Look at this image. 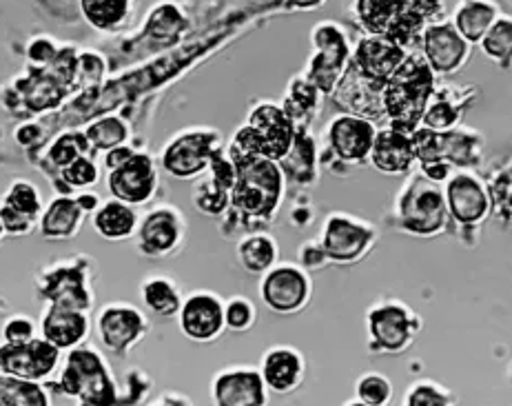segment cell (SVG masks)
I'll list each match as a JSON object with an SVG mask.
<instances>
[{
  "instance_id": "cell-1",
  "label": "cell",
  "mask_w": 512,
  "mask_h": 406,
  "mask_svg": "<svg viewBox=\"0 0 512 406\" xmlns=\"http://www.w3.org/2000/svg\"><path fill=\"white\" fill-rule=\"evenodd\" d=\"M433 78V69L428 67L419 52L406 54L402 65L386 78L382 87V105L388 118H391L393 129L411 134L417 127L428 107L430 96H433Z\"/></svg>"
},
{
  "instance_id": "cell-2",
  "label": "cell",
  "mask_w": 512,
  "mask_h": 406,
  "mask_svg": "<svg viewBox=\"0 0 512 406\" xmlns=\"http://www.w3.org/2000/svg\"><path fill=\"white\" fill-rule=\"evenodd\" d=\"M282 176L275 162L262 156H235L233 202L249 216H269L278 205Z\"/></svg>"
},
{
  "instance_id": "cell-3",
  "label": "cell",
  "mask_w": 512,
  "mask_h": 406,
  "mask_svg": "<svg viewBox=\"0 0 512 406\" xmlns=\"http://www.w3.org/2000/svg\"><path fill=\"white\" fill-rule=\"evenodd\" d=\"M293 145V120L278 105H260L233 140V156L280 160Z\"/></svg>"
},
{
  "instance_id": "cell-4",
  "label": "cell",
  "mask_w": 512,
  "mask_h": 406,
  "mask_svg": "<svg viewBox=\"0 0 512 406\" xmlns=\"http://www.w3.org/2000/svg\"><path fill=\"white\" fill-rule=\"evenodd\" d=\"M60 389L85 404L116 402L114 384L109 380L105 362L96 351L76 349L69 353L67 367L60 375Z\"/></svg>"
},
{
  "instance_id": "cell-5",
  "label": "cell",
  "mask_w": 512,
  "mask_h": 406,
  "mask_svg": "<svg viewBox=\"0 0 512 406\" xmlns=\"http://www.w3.org/2000/svg\"><path fill=\"white\" fill-rule=\"evenodd\" d=\"M313 45L315 56L311 58L306 78L320 94H333L351 56L346 36L337 25L324 23L313 29Z\"/></svg>"
},
{
  "instance_id": "cell-6",
  "label": "cell",
  "mask_w": 512,
  "mask_h": 406,
  "mask_svg": "<svg viewBox=\"0 0 512 406\" xmlns=\"http://www.w3.org/2000/svg\"><path fill=\"white\" fill-rule=\"evenodd\" d=\"M60 349L47 340H29L25 344L0 347V373L14 375L20 380H43L58 367Z\"/></svg>"
},
{
  "instance_id": "cell-7",
  "label": "cell",
  "mask_w": 512,
  "mask_h": 406,
  "mask_svg": "<svg viewBox=\"0 0 512 406\" xmlns=\"http://www.w3.org/2000/svg\"><path fill=\"white\" fill-rule=\"evenodd\" d=\"M422 56L433 74H455L470 56V43L457 34L453 23H430L422 32Z\"/></svg>"
},
{
  "instance_id": "cell-8",
  "label": "cell",
  "mask_w": 512,
  "mask_h": 406,
  "mask_svg": "<svg viewBox=\"0 0 512 406\" xmlns=\"http://www.w3.org/2000/svg\"><path fill=\"white\" fill-rule=\"evenodd\" d=\"M404 227L415 233H435L446 222V202L442 191L428 180L417 178L402 200Z\"/></svg>"
},
{
  "instance_id": "cell-9",
  "label": "cell",
  "mask_w": 512,
  "mask_h": 406,
  "mask_svg": "<svg viewBox=\"0 0 512 406\" xmlns=\"http://www.w3.org/2000/svg\"><path fill=\"white\" fill-rule=\"evenodd\" d=\"M156 189V169L149 156L131 154L122 165L111 169L109 191L125 205H142Z\"/></svg>"
},
{
  "instance_id": "cell-10",
  "label": "cell",
  "mask_w": 512,
  "mask_h": 406,
  "mask_svg": "<svg viewBox=\"0 0 512 406\" xmlns=\"http://www.w3.org/2000/svg\"><path fill=\"white\" fill-rule=\"evenodd\" d=\"M215 142H218V136L207 134V131L184 134L167 147L165 156H162V165L176 178L196 176L209 167Z\"/></svg>"
},
{
  "instance_id": "cell-11",
  "label": "cell",
  "mask_w": 512,
  "mask_h": 406,
  "mask_svg": "<svg viewBox=\"0 0 512 406\" xmlns=\"http://www.w3.org/2000/svg\"><path fill=\"white\" fill-rule=\"evenodd\" d=\"M404 58L406 49L393 43L391 38L368 34L355 47L353 65L362 76L377 80V83H386V78L402 65Z\"/></svg>"
},
{
  "instance_id": "cell-12",
  "label": "cell",
  "mask_w": 512,
  "mask_h": 406,
  "mask_svg": "<svg viewBox=\"0 0 512 406\" xmlns=\"http://www.w3.org/2000/svg\"><path fill=\"white\" fill-rule=\"evenodd\" d=\"M180 327L184 336L196 342H209L220 336L224 327V307L209 293H196L180 309Z\"/></svg>"
},
{
  "instance_id": "cell-13",
  "label": "cell",
  "mask_w": 512,
  "mask_h": 406,
  "mask_svg": "<svg viewBox=\"0 0 512 406\" xmlns=\"http://www.w3.org/2000/svg\"><path fill=\"white\" fill-rule=\"evenodd\" d=\"M382 87L384 83H377V80H371L362 76L357 67L351 63L348 69H344V74L337 83V103H342L348 111H353L360 118L366 116H382L384 105H382Z\"/></svg>"
},
{
  "instance_id": "cell-14",
  "label": "cell",
  "mask_w": 512,
  "mask_h": 406,
  "mask_svg": "<svg viewBox=\"0 0 512 406\" xmlns=\"http://www.w3.org/2000/svg\"><path fill=\"white\" fill-rule=\"evenodd\" d=\"M309 296V280L295 267L273 269L262 282V298L280 313L298 311Z\"/></svg>"
},
{
  "instance_id": "cell-15",
  "label": "cell",
  "mask_w": 512,
  "mask_h": 406,
  "mask_svg": "<svg viewBox=\"0 0 512 406\" xmlns=\"http://www.w3.org/2000/svg\"><path fill=\"white\" fill-rule=\"evenodd\" d=\"M213 400L220 406H258L266 402L260 373L235 369L222 373L213 384Z\"/></svg>"
},
{
  "instance_id": "cell-16",
  "label": "cell",
  "mask_w": 512,
  "mask_h": 406,
  "mask_svg": "<svg viewBox=\"0 0 512 406\" xmlns=\"http://www.w3.org/2000/svg\"><path fill=\"white\" fill-rule=\"evenodd\" d=\"M40 213V196L34 185L18 180L0 205V222L7 233H29Z\"/></svg>"
},
{
  "instance_id": "cell-17",
  "label": "cell",
  "mask_w": 512,
  "mask_h": 406,
  "mask_svg": "<svg viewBox=\"0 0 512 406\" xmlns=\"http://www.w3.org/2000/svg\"><path fill=\"white\" fill-rule=\"evenodd\" d=\"M331 145L344 160H364L371 154L375 127L360 116H340L331 123Z\"/></svg>"
},
{
  "instance_id": "cell-18",
  "label": "cell",
  "mask_w": 512,
  "mask_h": 406,
  "mask_svg": "<svg viewBox=\"0 0 512 406\" xmlns=\"http://www.w3.org/2000/svg\"><path fill=\"white\" fill-rule=\"evenodd\" d=\"M371 238V229L357 225V222L348 218L335 216L329 220V225H326L324 253L337 262L355 260L366 249Z\"/></svg>"
},
{
  "instance_id": "cell-19",
  "label": "cell",
  "mask_w": 512,
  "mask_h": 406,
  "mask_svg": "<svg viewBox=\"0 0 512 406\" xmlns=\"http://www.w3.org/2000/svg\"><path fill=\"white\" fill-rule=\"evenodd\" d=\"M448 209L453 216L464 222V225H473L488 213V194L481 187V182L470 176H457L448 182L446 189Z\"/></svg>"
},
{
  "instance_id": "cell-20",
  "label": "cell",
  "mask_w": 512,
  "mask_h": 406,
  "mask_svg": "<svg viewBox=\"0 0 512 406\" xmlns=\"http://www.w3.org/2000/svg\"><path fill=\"white\" fill-rule=\"evenodd\" d=\"M98 331L111 351H125L145 331V318L131 307H109L102 311Z\"/></svg>"
},
{
  "instance_id": "cell-21",
  "label": "cell",
  "mask_w": 512,
  "mask_h": 406,
  "mask_svg": "<svg viewBox=\"0 0 512 406\" xmlns=\"http://www.w3.org/2000/svg\"><path fill=\"white\" fill-rule=\"evenodd\" d=\"M371 158L375 167H380L386 174H402L415 160V149L411 134L397 129H386L375 134Z\"/></svg>"
},
{
  "instance_id": "cell-22",
  "label": "cell",
  "mask_w": 512,
  "mask_h": 406,
  "mask_svg": "<svg viewBox=\"0 0 512 406\" xmlns=\"http://www.w3.org/2000/svg\"><path fill=\"white\" fill-rule=\"evenodd\" d=\"M371 333L386 351H399L411 342V316L399 304H386L371 313Z\"/></svg>"
},
{
  "instance_id": "cell-23",
  "label": "cell",
  "mask_w": 512,
  "mask_h": 406,
  "mask_svg": "<svg viewBox=\"0 0 512 406\" xmlns=\"http://www.w3.org/2000/svg\"><path fill=\"white\" fill-rule=\"evenodd\" d=\"M87 336V318L83 311L67 309L51 304V309L43 318V338L58 349L76 347Z\"/></svg>"
},
{
  "instance_id": "cell-24",
  "label": "cell",
  "mask_w": 512,
  "mask_h": 406,
  "mask_svg": "<svg viewBox=\"0 0 512 406\" xmlns=\"http://www.w3.org/2000/svg\"><path fill=\"white\" fill-rule=\"evenodd\" d=\"M180 220L171 209L151 211L140 227V245L149 256L169 253L180 242Z\"/></svg>"
},
{
  "instance_id": "cell-25",
  "label": "cell",
  "mask_w": 512,
  "mask_h": 406,
  "mask_svg": "<svg viewBox=\"0 0 512 406\" xmlns=\"http://www.w3.org/2000/svg\"><path fill=\"white\" fill-rule=\"evenodd\" d=\"M302 371L304 367L300 355L291 349H273L264 355L262 380L269 384L273 391L286 393L298 387Z\"/></svg>"
},
{
  "instance_id": "cell-26",
  "label": "cell",
  "mask_w": 512,
  "mask_h": 406,
  "mask_svg": "<svg viewBox=\"0 0 512 406\" xmlns=\"http://www.w3.org/2000/svg\"><path fill=\"white\" fill-rule=\"evenodd\" d=\"M499 18V9L490 0H464L457 7L453 27L466 43H479L481 36L488 32V27Z\"/></svg>"
},
{
  "instance_id": "cell-27",
  "label": "cell",
  "mask_w": 512,
  "mask_h": 406,
  "mask_svg": "<svg viewBox=\"0 0 512 406\" xmlns=\"http://www.w3.org/2000/svg\"><path fill=\"white\" fill-rule=\"evenodd\" d=\"M189 29V20L173 3L153 7L147 16L145 36L156 45H176L182 34Z\"/></svg>"
},
{
  "instance_id": "cell-28",
  "label": "cell",
  "mask_w": 512,
  "mask_h": 406,
  "mask_svg": "<svg viewBox=\"0 0 512 406\" xmlns=\"http://www.w3.org/2000/svg\"><path fill=\"white\" fill-rule=\"evenodd\" d=\"M85 213L87 211L80 207L78 198L76 200L56 198L45 211L43 222H40V231H43L45 238H51V240L71 238L76 236Z\"/></svg>"
},
{
  "instance_id": "cell-29",
  "label": "cell",
  "mask_w": 512,
  "mask_h": 406,
  "mask_svg": "<svg viewBox=\"0 0 512 406\" xmlns=\"http://www.w3.org/2000/svg\"><path fill=\"white\" fill-rule=\"evenodd\" d=\"M47 296L58 307L85 311L89 307V293L85 291L83 278L74 269H63L47 280Z\"/></svg>"
},
{
  "instance_id": "cell-30",
  "label": "cell",
  "mask_w": 512,
  "mask_h": 406,
  "mask_svg": "<svg viewBox=\"0 0 512 406\" xmlns=\"http://www.w3.org/2000/svg\"><path fill=\"white\" fill-rule=\"evenodd\" d=\"M80 12L91 27L114 32L129 18L131 0H80Z\"/></svg>"
},
{
  "instance_id": "cell-31",
  "label": "cell",
  "mask_w": 512,
  "mask_h": 406,
  "mask_svg": "<svg viewBox=\"0 0 512 406\" xmlns=\"http://www.w3.org/2000/svg\"><path fill=\"white\" fill-rule=\"evenodd\" d=\"M94 227L102 238L107 240H122L129 238L133 229H136V213L125 202H107L100 207L94 218Z\"/></svg>"
},
{
  "instance_id": "cell-32",
  "label": "cell",
  "mask_w": 512,
  "mask_h": 406,
  "mask_svg": "<svg viewBox=\"0 0 512 406\" xmlns=\"http://www.w3.org/2000/svg\"><path fill=\"white\" fill-rule=\"evenodd\" d=\"M402 0H357L355 14L371 36H386L399 14Z\"/></svg>"
},
{
  "instance_id": "cell-33",
  "label": "cell",
  "mask_w": 512,
  "mask_h": 406,
  "mask_svg": "<svg viewBox=\"0 0 512 406\" xmlns=\"http://www.w3.org/2000/svg\"><path fill=\"white\" fill-rule=\"evenodd\" d=\"M49 404L45 391L36 382L20 380L0 373V406H45Z\"/></svg>"
},
{
  "instance_id": "cell-34",
  "label": "cell",
  "mask_w": 512,
  "mask_h": 406,
  "mask_svg": "<svg viewBox=\"0 0 512 406\" xmlns=\"http://www.w3.org/2000/svg\"><path fill=\"white\" fill-rule=\"evenodd\" d=\"M142 300H145L149 311L162 318L173 316V313H178L182 307L178 289L165 278L149 280L145 287H142Z\"/></svg>"
},
{
  "instance_id": "cell-35",
  "label": "cell",
  "mask_w": 512,
  "mask_h": 406,
  "mask_svg": "<svg viewBox=\"0 0 512 406\" xmlns=\"http://www.w3.org/2000/svg\"><path fill=\"white\" fill-rule=\"evenodd\" d=\"M481 49L488 58L497 60V63H504L508 67L510 54H512V23L510 18H497L493 25L488 27V32L481 36Z\"/></svg>"
},
{
  "instance_id": "cell-36",
  "label": "cell",
  "mask_w": 512,
  "mask_h": 406,
  "mask_svg": "<svg viewBox=\"0 0 512 406\" xmlns=\"http://www.w3.org/2000/svg\"><path fill=\"white\" fill-rule=\"evenodd\" d=\"M89 145H94L96 149H114L120 147L122 142L127 140V127L120 118L107 116L98 120V123L91 125L85 134Z\"/></svg>"
},
{
  "instance_id": "cell-37",
  "label": "cell",
  "mask_w": 512,
  "mask_h": 406,
  "mask_svg": "<svg viewBox=\"0 0 512 406\" xmlns=\"http://www.w3.org/2000/svg\"><path fill=\"white\" fill-rule=\"evenodd\" d=\"M240 260H242V265L247 267V271H253V273L266 271L275 260L273 242L269 238H262V236L247 238L240 245Z\"/></svg>"
},
{
  "instance_id": "cell-38",
  "label": "cell",
  "mask_w": 512,
  "mask_h": 406,
  "mask_svg": "<svg viewBox=\"0 0 512 406\" xmlns=\"http://www.w3.org/2000/svg\"><path fill=\"white\" fill-rule=\"evenodd\" d=\"M317 98H320V91H317L309 78H295L289 89V96L284 100V114L291 120H295L302 114H309L311 109H315Z\"/></svg>"
},
{
  "instance_id": "cell-39",
  "label": "cell",
  "mask_w": 512,
  "mask_h": 406,
  "mask_svg": "<svg viewBox=\"0 0 512 406\" xmlns=\"http://www.w3.org/2000/svg\"><path fill=\"white\" fill-rule=\"evenodd\" d=\"M229 189L231 185H227V182L220 178H211L209 182H202L196 194V207L204 213H209V216H215V213H220L224 211V207H227Z\"/></svg>"
},
{
  "instance_id": "cell-40",
  "label": "cell",
  "mask_w": 512,
  "mask_h": 406,
  "mask_svg": "<svg viewBox=\"0 0 512 406\" xmlns=\"http://www.w3.org/2000/svg\"><path fill=\"white\" fill-rule=\"evenodd\" d=\"M85 145L89 142L78 136V134H65L56 140V145L51 147V160H54V165L58 167H65L69 162H74L76 158H80V154L85 151Z\"/></svg>"
},
{
  "instance_id": "cell-41",
  "label": "cell",
  "mask_w": 512,
  "mask_h": 406,
  "mask_svg": "<svg viewBox=\"0 0 512 406\" xmlns=\"http://www.w3.org/2000/svg\"><path fill=\"white\" fill-rule=\"evenodd\" d=\"M422 120L426 123V129L446 131L457 123V109L448 100H437V103L426 107Z\"/></svg>"
},
{
  "instance_id": "cell-42",
  "label": "cell",
  "mask_w": 512,
  "mask_h": 406,
  "mask_svg": "<svg viewBox=\"0 0 512 406\" xmlns=\"http://www.w3.org/2000/svg\"><path fill=\"white\" fill-rule=\"evenodd\" d=\"M63 178L69 182L71 187H87V185H94V182H96L98 169H96L94 162L80 156L74 162H69V165L63 167Z\"/></svg>"
},
{
  "instance_id": "cell-43",
  "label": "cell",
  "mask_w": 512,
  "mask_h": 406,
  "mask_svg": "<svg viewBox=\"0 0 512 406\" xmlns=\"http://www.w3.org/2000/svg\"><path fill=\"white\" fill-rule=\"evenodd\" d=\"M357 393H360L362 402L366 404H384L391 398V384H388L382 375H366V378L357 384Z\"/></svg>"
},
{
  "instance_id": "cell-44",
  "label": "cell",
  "mask_w": 512,
  "mask_h": 406,
  "mask_svg": "<svg viewBox=\"0 0 512 406\" xmlns=\"http://www.w3.org/2000/svg\"><path fill=\"white\" fill-rule=\"evenodd\" d=\"M224 324H229L233 331H244L253 324V307L242 298H235L224 309Z\"/></svg>"
},
{
  "instance_id": "cell-45",
  "label": "cell",
  "mask_w": 512,
  "mask_h": 406,
  "mask_svg": "<svg viewBox=\"0 0 512 406\" xmlns=\"http://www.w3.org/2000/svg\"><path fill=\"white\" fill-rule=\"evenodd\" d=\"M3 338L7 344H25L36 338L34 322L25 316H16L3 327Z\"/></svg>"
},
{
  "instance_id": "cell-46",
  "label": "cell",
  "mask_w": 512,
  "mask_h": 406,
  "mask_svg": "<svg viewBox=\"0 0 512 406\" xmlns=\"http://www.w3.org/2000/svg\"><path fill=\"white\" fill-rule=\"evenodd\" d=\"M406 404L413 406H426V404H448L446 393L435 389L433 384H419L411 393H408Z\"/></svg>"
},
{
  "instance_id": "cell-47",
  "label": "cell",
  "mask_w": 512,
  "mask_h": 406,
  "mask_svg": "<svg viewBox=\"0 0 512 406\" xmlns=\"http://www.w3.org/2000/svg\"><path fill=\"white\" fill-rule=\"evenodd\" d=\"M56 56V49L51 47V43H47V40H38V43L32 45V49H29V58L32 60H38V63H49L51 58Z\"/></svg>"
},
{
  "instance_id": "cell-48",
  "label": "cell",
  "mask_w": 512,
  "mask_h": 406,
  "mask_svg": "<svg viewBox=\"0 0 512 406\" xmlns=\"http://www.w3.org/2000/svg\"><path fill=\"white\" fill-rule=\"evenodd\" d=\"M129 156H131V151H129L127 147H114V149H109V154H107V167H109V169H116V167L122 165V162H125Z\"/></svg>"
},
{
  "instance_id": "cell-49",
  "label": "cell",
  "mask_w": 512,
  "mask_h": 406,
  "mask_svg": "<svg viewBox=\"0 0 512 406\" xmlns=\"http://www.w3.org/2000/svg\"><path fill=\"white\" fill-rule=\"evenodd\" d=\"M286 5L291 9H300V12H311V9L322 7L324 0H286Z\"/></svg>"
},
{
  "instance_id": "cell-50",
  "label": "cell",
  "mask_w": 512,
  "mask_h": 406,
  "mask_svg": "<svg viewBox=\"0 0 512 406\" xmlns=\"http://www.w3.org/2000/svg\"><path fill=\"white\" fill-rule=\"evenodd\" d=\"M3 233H5V227H3V222H0V238H3Z\"/></svg>"
}]
</instances>
